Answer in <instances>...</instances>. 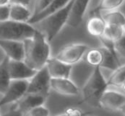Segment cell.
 <instances>
[{
  "label": "cell",
  "mask_w": 125,
  "mask_h": 116,
  "mask_svg": "<svg viewBox=\"0 0 125 116\" xmlns=\"http://www.w3.org/2000/svg\"><path fill=\"white\" fill-rule=\"evenodd\" d=\"M23 42L25 44V63L36 71L43 68L51 58L50 45L46 36L36 29L35 35Z\"/></svg>",
  "instance_id": "1"
},
{
  "label": "cell",
  "mask_w": 125,
  "mask_h": 116,
  "mask_svg": "<svg viewBox=\"0 0 125 116\" xmlns=\"http://www.w3.org/2000/svg\"><path fill=\"white\" fill-rule=\"evenodd\" d=\"M74 0H71L64 7L36 23V28L43 33L49 42L52 41L67 24Z\"/></svg>",
  "instance_id": "2"
},
{
  "label": "cell",
  "mask_w": 125,
  "mask_h": 116,
  "mask_svg": "<svg viewBox=\"0 0 125 116\" xmlns=\"http://www.w3.org/2000/svg\"><path fill=\"white\" fill-rule=\"evenodd\" d=\"M101 68L98 66L94 68L82 89L83 101L94 106H99V100L108 87Z\"/></svg>",
  "instance_id": "3"
},
{
  "label": "cell",
  "mask_w": 125,
  "mask_h": 116,
  "mask_svg": "<svg viewBox=\"0 0 125 116\" xmlns=\"http://www.w3.org/2000/svg\"><path fill=\"white\" fill-rule=\"evenodd\" d=\"M36 28L28 22H20L11 19L0 22V40L25 41L32 38Z\"/></svg>",
  "instance_id": "4"
},
{
  "label": "cell",
  "mask_w": 125,
  "mask_h": 116,
  "mask_svg": "<svg viewBox=\"0 0 125 116\" xmlns=\"http://www.w3.org/2000/svg\"><path fill=\"white\" fill-rule=\"evenodd\" d=\"M52 77L46 66L38 70L36 74L29 79L27 93L37 94L48 97L51 89Z\"/></svg>",
  "instance_id": "5"
},
{
  "label": "cell",
  "mask_w": 125,
  "mask_h": 116,
  "mask_svg": "<svg viewBox=\"0 0 125 116\" xmlns=\"http://www.w3.org/2000/svg\"><path fill=\"white\" fill-rule=\"evenodd\" d=\"M90 49L89 46L83 43H73L61 50L56 58L60 61L71 65L78 63Z\"/></svg>",
  "instance_id": "6"
},
{
  "label": "cell",
  "mask_w": 125,
  "mask_h": 116,
  "mask_svg": "<svg viewBox=\"0 0 125 116\" xmlns=\"http://www.w3.org/2000/svg\"><path fill=\"white\" fill-rule=\"evenodd\" d=\"M29 80H11L7 92L0 99V107L4 105L17 103L28 92Z\"/></svg>",
  "instance_id": "7"
},
{
  "label": "cell",
  "mask_w": 125,
  "mask_h": 116,
  "mask_svg": "<svg viewBox=\"0 0 125 116\" xmlns=\"http://www.w3.org/2000/svg\"><path fill=\"white\" fill-rule=\"evenodd\" d=\"M8 69L12 80H29L38 71L31 68L24 61L9 60Z\"/></svg>",
  "instance_id": "8"
},
{
  "label": "cell",
  "mask_w": 125,
  "mask_h": 116,
  "mask_svg": "<svg viewBox=\"0 0 125 116\" xmlns=\"http://www.w3.org/2000/svg\"><path fill=\"white\" fill-rule=\"evenodd\" d=\"M125 104V95L114 90H106L99 100V107L108 110H120Z\"/></svg>",
  "instance_id": "9"
},
{
  "label": "cell",
  "mask_w": 125,
  "mask_h": 116,
  "mask_svg": "<svg viewBox=\"0 0 125 116\" xmlns=\"http://www.w3.org/2000/svg\"><path fill=\"white\" fill-rule=\"evenodd\" d=\"M0 49L11 60L24 61L25 44L23 41L0 40Z\"/></svg>",
  "instance_id": "10"
},
{
  "label": "cell",
  "mask_w": 125,
  "mask_h": 116,
  "mask_svg": "<svg viewBox=\"0 0 125 116\" xmlns=\"http://www.w3.org/2000/svg\"><path fill=\"white\" fill-rule=\"evenodd\" d=\"M90 0H74L67 25L72 28L78 27L83 22Z\"/></svg>",
  "instance_id": "11"
},
{
  "label": "cell",
  "mask_w": 125,
  "mask_h": 116,
  "mask_svg": "<svg viewBox=\"0 0 125 116\" xmlns=\"http://www.w3.org/2000/svg\"><path fill=\"white\" fill-rule=\"evenodd\" d=\"M51 89L63 95L75 96L79 93L77 86L69 78H52Z\"/></svg>",
  "instance_id": "12"
},
{
  "label": "cell",
  "mask_w": 125,
  "mask_h": 116,
  "mask_svg": "<svg viewBox=\"0 0 125 116\" xmlns=\"http://www.w3.org/2000/svg\"><path fill=\"white\" fill-rule=\"evenodd\" d=\"M46 66L52 78H69L72 69V66L60 61L56 57L50 58Z\"/></svg>",
  "instance_id": "13"
},
{
  "label": "cell",
  "mask_w": 125,
  "mask_h": 116,
  "mask_svg": "<svg viewBox=\"0 0 125 116\" xmlns=\"http://www.w3.org/2000/svg\"><path fill=\"white\" fill-rule=\"evenodd\" d=\"M47 97L37 94L27 93L22 99L16 103V106L24 114L36 107L43 105Z\"/></svg>",
  "instance_id": "14"
},
{
  "label": "cell",
  "mask_w": 125,
  "mask_h": 116,
  "mask_svg": "<svg viewBox=\"0 0 125 116\" xmlns=\"http://www.w3.org/2000/svg\"><path fill=\"white\" fill-rule=\"evenodd\" d=\"M70 1L71 0H53L52 2L48 6V7L46 10H44L42 12H41L39 15H36V16L31 17V19L28 21V23L31 25L38 23V22L41 21L42 19H45L46 17H47L48 16L58 12L59 10H62Z\"/></svg>",
  "instance_id": "15"
},
{
  "label": "cell",
  "mask_w": 125,
  "mask_h": 116,
  "mask_svg": "<svg viewBox=\"0 0 125 116\" xmlns=\"http://www.w3.org/2000/svg\"><path fill=\"white\" fill-rule=\"evenodd\" d=\"M106 27V23L101 16L91 17L86 23V29L88 33L94 37L101 38L103 36Z\"/></svg>",
  "instance_id": "16"
},
{
  "label": "cell",
  "mask_w": 125,
  "mask_h": 116,
  "mask_svg": "<svg viewBox=\"0 0 125 116\" xmlns=\"http://www.w3.org/2000/svg\"><path fill=\"white\" fill-rule=\"evenodd\" d=\"M10 19L20 22H28L32 17V12L28 8V7L10 4Z\"/></svg>",
  "instance_id": "17"
},
{
  "label": "cell",
  "mask_w": 125,
  "mask_h": 116,
  "mask_svg": "<svg viewBox=\"0 0 125 116\" xmlns=\"http://www.w3.org/2000/svg\"><path fill=\"white\" fill-rule=\"evenodd\" d=\"M10 58L5 56L0 62V94L4 95L11 82V78L8 69V62Z\"/></svg>",
  "instance_id": "18"
},
{
  "label": "cell",
  "mask_w": 125,
  "mask_h": 116,
  "mask_svg": "<svg viewBox=\"0 0 125 116\" xmlns=\"http://www.w3.org/2000/svg\"><path fill=\"white\" fill-rule=\"evenodd\" d=\"M101 16L104 19L106 25L125 27V15L118 10L102 12Z\"/></svg>",
  "instance_id": "19"
},
{
  "label": "cell",
  "mask_w": 125,
  "mask_h": 116,
  "mask_svg": "<svg viewBox=\"0 0 125 116\" xmlns=\"http://www.w3.org/2000/svg\"><path fill=\"white\" fill-rule=\"evenodd\" d=\"M85 61L90 66L101 67L104 60V53L101 48H90L85 55Z\"/></svg>",
  "instance_id": "20"
},
{
  "label": "cell",
  "mask_w": 125,
  "mask_h": 116,
  "mask_svg": "<svg viewBox=\"0 0 125 116\" xmlns=\"http://www.w3.org/2000/svg\"><path fill=\"white\" fill-rule=\"evenodd\" d=\"M124 28L125 27L119 25H106L104 35L101 38H103L108 41L114 43L125 35Z\"/></svg>",
  "instance_id": "21"
},
{
  "label": "cell",
  "mask_w": 125,
  "mask_h": 116,
  "mask_svg": "<svg viewBox=\"0 0 125 116\" xmlns=\"http://www.w3.org/2000/svg\"><path fill=\"white\" fill-rule=\"evenodd\" d=\"M125 0H100L97 6L91 11V14H95L98 12H108L117 10Z\"/></svg>",
  "instance_id": "22"
},
{
  "label": "cell",
  "mask_w": 125,
  "mask_h": 116,
  "mask_svg": "<svg viewBox=\"0 0 125 116\" xmlns=\"http://www.w3.org/2000/svg\"><path fill=\"white\" fill-rule=\"evenodd\" d=\"M125 81V64L119 66L114 70L112 74L107 80L108 86L121 87L122 84Z\"/></svg>",
  "instance_id": "23"
},
{
  "label": "cell",
  "mask_w": 125,
  "mask_h": 116,
  "mask_svg": "<svg viewBox=\"0 0 125 116\" xmlns=\"http://www.w3.org/2000/svg\"><path fill=\"white\" fill-rule=\"evenodd\" d=\"M52 1L53 0H36L31 17L36 16L42 12L48 7V6L52 2Z\"/></svg>",
  "instance_id": "24"
},
{
  "label": "cell",
  "mask_w": 125,
  "mask_h": 116,
  "mask_svg": "<svg viewBox=\"0 0 125 116\" xmlns=\"http://www.w3.org/2000/svg\"><path fill=\"white\" fill-rule=\"evenodd\" d=\"M26 116H49V110L45 106L41 105L28 111Z\"/></svg>",
  "instance_id": "25"
},
{
  "label": "cell",
  "mask_w": 125,
  "mask_h": 116,
  "mask_svg": "<svg viewBox=\"0 0 125 116\" xmlns=\"http://www.w3.org/2000/svg\"><path fill=\"white\" fill-rule=\"evenodd\" d=\"M114 49L117 55L125 58V34L119 40L114 42Z\"/></svg>",
  "instance_id": "26"
},
{
  "label": "cell",
  "mask_w": 125,
  "mask_h": 116,
  "mask_svg": "<svg viewBox=\"0 0 125 116\" xmlns=\"http://www.w3.org/2000/svg\"><path fill=\"white\" fill-rule=\"evenodd\" d=\"M85 115L83 111L76 107H69L64 113L56 116H83Z\"/></svg>",
  "instance_id": "27"
},
{
  "label": "cell",
  "mask_w": 125,
  "mask_h": 116,
  "mask_svg": "<svg viewBox=\"0 0 125 116\" xmlns=\"http://www.w3.org/2000/svg\"><path fill=\"white\" fill-rule=\"evenodd\" d=\"M10 5L0 6V22H4L10 19Z\"/></svg>",
  "instance_id": "28"
},
{
  "label": "cell",
  "mask_w": 125,
  "mask_h": 116,
  "mask_svg": "<svg viewBox=\"0 0 125 116\" xmlns=\"http://www.w3.org/2000/svg\"><path fill=\"white\" fill-rule=\"evenodd\" d=\"M24 115L25 114L20 109H18V107L15 105V107H11L10 110H8L7 112H6L5 113L0 116H24Z\"/></svg>",
  "instance_id": "29"
},
{
  "label": "cell",
  "mask_w": 125,
  "mask_h": 116,
  "mask_svg": "<svg viewBox=\"0 0 125 116\" xmlns=\"http://www.w3.org/2000/svg\"><path fill=\"white\" fill-rule=\"evenodd\" d=\"M32 0H10V4H18L28 7Z\"/></svg>",
  "instance_id": "30"
},
{
  "label": "cell",
  "mask_w": 125,
  "mask_h": 116,
  "mask_svg": "<svg viewBox=\"0 0 125 116\" xmlns=\"http://www.w3.org/2000/svg\"><path fill=\"white\" fill-rule=\"evenodd\" d=\"M10 4V0H0V6H5Z\"/></svg>",
  "instance_id": "31"
},
{
  "label": "cell",
  "mask_w": 125,
  "mask_h": 116,
  "mask_svg": "<svg viewBox=\"0 0 125 116\" xmlns=\"http://www.w3.org/2000/svg\"><path fill=\"white\" fill-rule=\"evenodd\" d=\"M120 111L124 114V116H125V104L124 105V106L121 108V110H120Z\"/></svg>",
  "instance_id": "32"
},
{
  "label": "cell",
  "mask_w": 125,
  "mask_h": 116,
  "mask_svg": "<svg viewBox=\"0 0 125 116\" xmlns=\"http://www.w3.org/2000/svg\"><path fill=\"white\" fill-rule=\"evenodd\" d=\"M121 87H122V90L124 91L125 92V81L122 84V85H121Z\"/></svg>",
  "instance_id": "33"
},
{
  "label": "cell",
  "mask_w": 125,
  "mask_h": 116,
  "mask_svg": "<svg viewBox=\"0 0 125 116\" xmlns=\"http://www.w3.org/2000/svg\"><path fill=\"white\" fill-rule=\"evenodd\" d=\"M83 116H88V115H84Z\"/></svg>",
  "instance_id": "34"
},
{
  "label": "cell",
  "mask_w": 125,
  "mask_h": 116,
  "mask_svg": "<svg viewBox=\"0 0 125 116\" xmlns=\"http://www.w3.org/2000/svg\"><path fill=\"white\" fill-rule=\"evenodd\" d=\"M124 29H125V28H124Z\"/></svg>",
  "instance_id": "35"
}]
</instances>
